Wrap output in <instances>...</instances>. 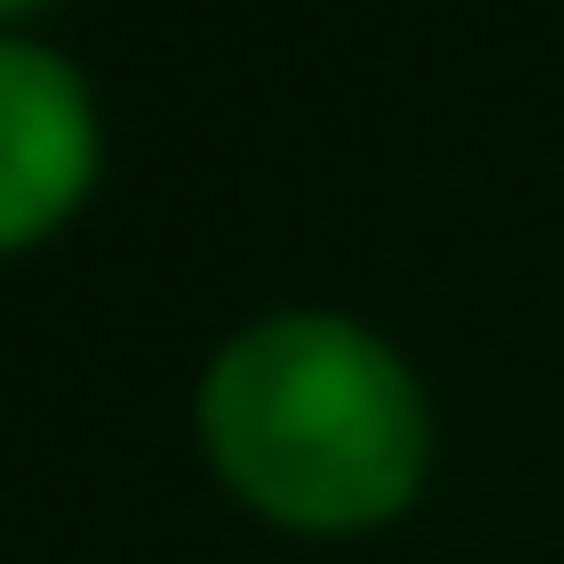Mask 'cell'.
I'll return each mask as SVG.
<instances>
[{"instance_id":"cell-3","label":"cell","mask_w":564,"mask_h":564,"mask_svg":"<svg viewBox=\"0 0 564 564\" xmlns=\"http://www.w3.org/2000/svg\"><path fill=\"white\" fill-rule=\"evenodd\" d=\"M0 9H17V0H0Z\"/></svg>"},{"instance_id":"cell-1","label":"cell","mask_w":564,"mask_h":564,"mask_svg":"<svg viewBox=\"0 0 564 564\" xmlns=\"http://www.w3.org/2000/svg\"><path fill=\"white\" fill-rule=\"evenodd\" d=\"M205 442L262 508L295 523L384 516L417 482L425 401L352 319H262L205 368Z\"/></svg>"},{"instance_id":"cell-2","label":"cell","mask_w":564,"mask_h":564,"mask_svg":"<svg viewBox=\"0 0 564 564\" xmlns=\"http://www.w3.org/2000/svg\"><path fill=\"white\" fill-rule=\"evenodd\" d=\"M90 172V99L50 50L0 42V238L42 229Z\"/></svg>"}]
</instances>
